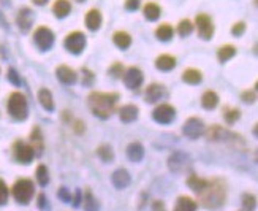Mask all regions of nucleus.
Masks as SVG:
<instances>
[{
    "label": "nucleus",
    "mask_w": 258,
    "mask_h": 211,
    "mask_svg": "<svg viewBox=\"0 0 258 211\" xmlns=\"http://www.w3.org/2000/svg\"><path fill=\"white\" fill-rule=\"evenodd\" d=\"M155 67H157L159 70H171L176 67V57L170 56V54H161V56L157 57V60H155Z\"/></svg>",
    "instance_id": "obj_18"
},
{
    "label": "nucleus",
    "mask_w": 258,
    "mask_h": 211,
    "mask_svg": "<svg viewBox=\"0 0 258 211\" xmlns=\"http://www.w3.org/2000/svg\"><path fill=\"white\" fill-rule=\"evenodd\" d=\"M196 27H198V35L201 38L209 40L214 35V24L212 19L208 15L201 13L196 16Z\"/></svg>",
    "instance_id": "obj_9"
},
{
    "label": "nucleus",
    "mask_w": 258,
    "mask_h": 211,
    "mask_svg": "<svg viewBox=\"0 0 258 211\" xmlns=\"http://www.w3.org/2000/svg\"><path fill=\"white\" fill-rule=\"evenodd\" d=\"M124 65L122 64H119V62H116V64H113L111 67H110V73L114 76V78H121L122 75H124Z\"/></svg>",
    "instance_id": "obj_40"
},
{
    "label": "nucleus",
    "mask_w": 258,
    "mask_h": 211,
    "mask_svg": "<svg viewBox=\"0 0 258 211\" xmlns=\"http://www.w3.org/2000/svg\"><path fill=\"white\" fill-rule=\"evenodd\" d=\"M241 99H242L244 102H247V104H252V102H255V99H257L255 90H254V89H252V90H250V89L245 90V92H242Z\"/></svg>",
    "instance_id": "obj_42"
},
{
    "label": "nucleus",
    "mask_w": 258,
    "mask_h": 211,
    "mask_svg": "<svg viewBox=\"0 0 258 211\" xmlns=\"http://www.w3.org/2000/svg\"><path fill=\"white\" fill-rule=\"evenodd\" d=\"M84 208L86 211H98V202L95 200V197L92 195V192H86L84 195Z\"/></svg>",
    "instance_id": "obj_33"
},
{
    "label": "nucleus",
    "mask_w": 258,
    "mask_h": 211,
    "mask_svg": "<svg viewBox=\"0 0 258 211\" xmlns=\"http://www.w3.org/2000/svg\"><path fill=\"white\" fill-rule=\"evenodd\" d=\"M175 211H196V202L190 197H179Z\"/></svg>",
    "instance_id": "obj_23"
},
{
    "label": "nucleus",
    "mask_w": 258,
    "mask_h": 211,
    "mask_svg": "<svg viewBox=\"0 0 258 211\" xmlns=\"http://www.w3.org/2000/svg\"><path fill=\"white\" fill-rule=\"evenodd\" d=\"M111 181L117 189H124L130 184V175L127 170H124V168H119V170L113 173Z\"/></svg>",
    "instance_id": "obj_15"
},
{
    "label": "nucleus",
    "mask_w": 258,
    "mask_h": 211,
    "mask_svg": "<svg viewBox=\"0 0 258 211\" xmlns=\"http://www.w3.org/2000/svg\"><path fill=\"white\" fill-rule=\"evenodd\" d=\"M119 99L117 92H92L87 99V105L91 111L101 119L110 118Z\"/></svg>",
    "instance_id": "obj_2"
},
{
    "label": "nucleus",
    "mask_w": 258,
    "mask_h": 211,
    "mask_svg": "<svg viewBox=\"0 0 258 211\" xmlns=\"http://www.w3.org/2000/svg\"><path fill=\"white\" fill-rule=\"evenodd\" d=\"M38 200H40V202H38V203H40V207H43V205H45V195H40V197H38Z\"/></svg>",
    "instance_id": "obj_49"
},
{
    "label": "nucleus",
    "mask_w": 258,
    "mask_h": 211,
    "mask_svg": "<svg viewBox=\"0 0 258 211\" xmlns=\"http://www.w3.org/2000/svg\"><path fill=\"white\" fill-rule=\"evenodd\" d=\"M33 40H35V43H37V46L40 48V50H43V51L49 50V48L52 46V43H54V34H52V30L49 27L40 26L37 30H35Z\"/></svg>",
    "instance_id": "obj_6"
},
{
    "label": "nucleus",
    "mask_w": 258,
    "mask_h": 211,
    "mask_svg": "<svg viewBox=\"0 0 258 211\" xmlns=\"http://www.w3.org/2000/svg\"><path fill=\"white\" fill-rule=\"evenodd\" d=\"M13 197L19 203H29L33 197V183L27 178L17 179L13 186Z\"/></svg>",
    "instance_id": "obj_4"
},
{
    "label": "nucleus",
    "mask_w": 258,
    "mask_h": 211,
    "mask_svg": "<svg viewBox=\"0 0 258 211\" xmlns=\"http://www.w3.org/2000/svg\"><path fill=\"white\" fill-rule=\"evenodd\" d=\"M127 156L130 160L133 162H140L143 159V156H145V148H143L141 143H130L129 148H127Z\"/></svg>",
    "instance_id": "obj_20"
},
{
    "label": "nucleus",
    "mask_w": 258,
    "mask_h": 211,
    "mask_svg": "<svg viewBox=\"0 0 258 211\" xmlns=\"http://www.w3.org/2000/svg\"><path fill=\"white\" fill-rule=\"evenodd\" d=\"M192 30H194V22H192L190 19H182L181 22H179V26H177V32H179V35H182V37H185V35L192 34Z\"/></svg>",
    "instance_id": "obj_35"
},
{
    "label": "nucleus",
    "mask_w": 258,
    "mask_h": 211,
    "mask_svg": "<svg viewBox=\"0 0 258 211\" xmlns=\"http://www.w3.org/2000/svg\"><path fill=\"white\" fill-rule=\"evenodd\" d=\"M76 2H84V0H76Z\"/></svg>",
    "instance_id": "obj_51"
},
{
    "label": "nucleus",
    "mask_w": 258,
    "mask_h": 211,
    "mask_svg": "<svg viewBox=\"0 0 258 211\" xmlns=\"http://www.w3.org/2000/svg\"><path fill=\"white\" fill-rule=\"evenodd\" d=\"M97 153H98V156H100V158L103 159L105 162H110V160L114 158L113 149H111V146H108V144H103V146H100Z\"/></svg>",
    "instance_id": "obj_37"
},
{
    "label": "nucleus",
    "mask_w": 258,
    "mask_h": 211,
    "mask_svg": "<svg viewBox=\"0 0 258 211\" xmlns=\"http://www.w3.org/2000/svg\"><path fill=\"white\" fill-rule=\"evenodd\" d=\"M13 154L17 162H21V164H29V162H32L33 159L35 151L31 144H27L24 141H16L13 144Z\"/></svg>",
    "instance_id": "obj_7"
},
{
    "label": "nucleus",
    "mask_w": 258,
    "mask_h": 211,
    "mask_svg": "<svg viewBox=\"0 0 258 211\" xmlns=\"http://www.w3.org/2000/svg\"><path fill=\"white\" fill-rule=\"evenodd\" d=\"M82 83L86 84V86H91V84L94 83V73L91 70L82 69Z\"/></svg>",
    "instance_id": "obj_41"
},
{
    "label": "nucleus",
    "mask_w": 258,
    "mask_h": 211,
    "mask_svg": "<svg viewBox=\"0 0 258 211\" xmlns=\"http://www.w3.org/2000/svg\"><path fill=\"white\" fill-rule=\"evenodd\" d=\"M31 140H32V144H31V146L33 148V151L37 149L38 153H41V151H43V137H41V132H40L38 127H35V129L32 130Z\"/></svg>",
    "instance_id": "obj_31"
},
{
    "label": "nucleus",
    "mask_w": 258,
    "mask_h": 211,
    "mask_svg": "<svg viewBox=\"0 0 258 211\" xmlns=\"http://www.w3.org/2000/svg\"><path fill=\"white\" fill-rule=\"evenodd\" d=\"M140 3H141V0H125V8L129 11H135L140 8Z\"/></svg>",
    "instance_id": "obj_44"
},
{
    "label": "nucleus",
    "mask_w": 258,
    "mask_h": 211,
    "mask_svg": "<svg viewBox=\"0 0 258 211\" xmlns=\"http://www.w3.org/2000/svg\"><path fill=\"white\" fill-rule=\"evenodd\" d=\"M32 2H33L35 5H45L48 0H32Z\"/></svg>",
    "instance_id": "obj_48"
},
{
    "label": "nucleus",
    "mask_w": 258,
    "mask_h": 211,
    "mask_svg": "<svg viewBox=\"0 0 258 211\" xmlns=\"http://www.w3.org/2000/svg\"><path fill=\"white\" fill-rule=\"evenodd\" d=\"M8 194H10L8 186L5 184V181L0 179V205L7 203V200H8Z\"/></svg>",
    "instance_id": "obj_39"
},
{
    "label": "nucleus",
    "mask_w": 258,
    "mask_h": 211,
    "mask_svg": "<svg viewBox=\"0 0 258 211\" xmlns=\"http://www.w3.org/2000/svg\"><path fill=\"white\" fill-rule=\"evenodd\" d=\"M182 132H184V134L187 135L189 138H198L200 135H203V132H205V124H203L201 119L190 118V119L185 121Z\"/></svg>",
    "instance_id": "obj_12"
},
{
    "label": "nucleus",
    "mask_w": 258,
    "mask_h": 211,
    "mask_svg": "<svg viewBox=\"0 0 258 211\" xmlns=\"http://www.w3.org/2000/svg\"><path fill=\"white\" fill-rule=\"evenodd\" d=\"M165 94H166L165 88L161 86V84L154 83V84H151V86L146 89V100L152 104V102H157L161 97H165Z\"/></svg>",
    "instance_id": "obj_17"
},
{
    "label": "nucleus",
    "mask_w": 258,
    "mask_h": 211,
    "mask_svg": "<svg viewBox=\"0 0 258 211\" xmlns=\"http://www.w3.org/2000/svg\"><path fill=\"white\" fill-rule=\"evenodd\" d=\"M81 129H82V123H76V130L81 132Z\"/></svg>",
    "instance_id": "obj_50"
},
{
    "label": "nucleus",
    "mask_w": 258,
    "mask_h": 211,
    "mask_svg": "<svg viewBox=\"0 0 258 211\" xmlns=\"http://www.w3.org/2000/svg\"><path fill=\"white\" fill-rule=\"evenodd\" d=\"M8 78L13 83H16V84H19V78H17V73L15 70H8Z\"/></svg>",
    "instance_id": "obj_46"
},
{
    "label": "nucleus",
    "mask_w": 258,
    "mask_h": 211,
    "mask_svg": "<svg viewBox=\"0 0 258 211\" xmlns=\"http://www.w3.org/2000/svg\"><path fill=\"white\" fill-rule=\"evenodd\" d=\"M138 118V106L135 105H125L121 108V119L124 123H131Z\"/></svg>",
    "instance_id": "obj_27"
},
{
    "label": "nucleus",
    "mask_w": 258,
    "mask_h": 211,
    "mask_svg": "<svg viewBox=\"0 0 258 211\" xmlns=\"http://www.w3.org/2000/svg\"><path fill=\"white\" fill-rule=\"evenodd\" d=\"M37 179H38V183L41 186H45L48 184V181H49V175H48V168L45 165H38L37 168Z\"/></svg>",
    "instance_id": "obj_38"
},
{
    "label": "nucleus",
    "mask_w": 258,
    "mask_h": 211,
    "mask_svg": "<svg viewBox=\"0 0 258 211\" xmlns=\"http://www.w3.org/2000/svg\"><path fill=\"white\" fill-rule=\"evenodd\" d=\"M219 104V95L217 92H214V90H206L205 94H203L201 97V105L206 108V110H212Z\"/></svg>",
    "instance_id": "obj_21"
},
{
    "label": "nucleus",
    "mask_w": 258,
    "mask_h": 211,
    "mask_svg": "<svg viewBox=\"0 0 258 211\" xmlns=\"http://www.w3.org/2000/svg\"><path fill=\"white\" fill-rule=\"evenodd\" d=\"M38 100H40V104H41V106L45 108V110L51 111L52 108H54V100H52L51 90H48V89H40V90H38Z\"/></svg>",
    "instance_id": "obj_25"
},
{
    "label": "nucleus",
    "mask_w": 258,
    "mask_h": 211,
    "mask_svg": "<svg viewBox=\"0 0 258 211\" xmlns=\"http://www.w3.org/2000/svg\"><path fill=\"white\" fill-rule=\"evenodd\" d=\"M59 197H61L64 202H71V195L68 194V191L65 188H61V191H59Z\"/></svg>",
    "instance_id": "obj_45"
},
{
    "label": "nucleus",
    "mask_w": 258,
    "mask_h": 211,
    "mask_svg": "<svg viewBox=\"0 0 258 211\" xmlns=\"http://www.w3.org/2000/svg\"><path fill=\"white\" fill-rule=\"evenodd\" d=\"M86 26L91 30H97L101 26V13L98 10H89L86 15Z\"/></svg>",
    "instance_id": "obj_19"
},
{
    "label": "nucleus",
    "mask_w": 258,
    "mask_h": 211,
    "mask_svg": "<svg viewBox=\"0 0 258 211\" xmlns=\"http://www.w3.org/2000/svg\"><path fill=\"white\" fill-rule=\"evenodd\" d=\"M59 81L64 83V84H73L76 81V71L73 69L67 67V65H61V67H57L56 70Z\"/></svg>",
    "instance_id": "obj_16"
},
{
    "label": "nucleus",
    "mask_w": 258,
    "mask_h": 211,
    "mask_svg": "<svg viewBox=\"0 0 258 211\" xmlns=\"http://www.w3.org/2000/svg\"><path fill=\"white\" fill-rule=\"evenodd\" d=\"M32 21H33V18H32L31 8H27V7L21 8L19 13H17V16H16V22H17V26H19V29L22 30V32H27V30L31 29Z\"/></svg>",
    "instance_id": "obj_14"
},
{
    "label": "nucleus",
    "mask_w": 258,
    "mask_h": 211,
    "mask_svg": "<svg viewBox=\"0 0 258 211\" xmlns=\"http://www.w3.org/2000/svg\"><path fill=\"white\" fill-rule=\"evenodd\" d=\"M152 210H154V211H165V205L161 203L160 200H157V202H154Z\"/></svg>",
    "instance_id": "obj_47"
},
{
    "label": "nucleus",
    "mask_w": 258,
    "mask_h": 211,
    "mask_svg": "<svg viewBox=\"0 0 258 211\" xmlns=\"http://www.w3.org/2000/svg\"><path fill=\"white\" fill-rule=\"evenodd\" d=\"M152 116H154L155 121H157V123H160V124H168V123H171V121L175 119L176 110H175V108H173L171 105L161 104V105H159V106L154 110Z\"/></svg>",
    "instance_id": "obj_11"
},
{
    "label": "nucleus",
    "mask_w": 258,
    "mask_h": 211,
    "mask_svg": "<svg viewBox=\"0 0 258 211\" xmlns=\"http://www.w3.org/2000/svg\"><path fill=\"white\" fill-rule=\"evenodd\" d=\"M113 41H114V45L119 46L121 50H127V48L131 45V37H130L127 32H122V30H119V32L114 34Z\"/></svg>",
    "instance_id": "obj_24"
},
{
    "label": "nucleus",
    "mask_w": 258,
    "mask_h": 211,
    "mask_svg": "<svg viewBox=\"0 0 258 211\" xmlns=\"http://www.w3.org/2000/svg\"><path fill=\"white\" fill-rule=\"evenodd\" d=\"M71 10V5L68 0H56L52 5V11L57 18H65Z\"/></svg>",
    "instance_id": "obj_22"
},
{
    "label": "nucleus",
    "mask_w": 258,
    "mask_h": 211,
    "mask_svg": "<svg viewBox=\"0 0 258 211\" xmlns=\"http://www.w3.org/2000/svg\"><path fill=\"white\" fill-rule=\"evenodd\" d=\"M143 13L147 18L149 21H157L160 18V13H161V8L159 7L157 3L154 2H149L145 5V10H143Z\"/></svg>",
    "instance_id": "obj_26"
},
{
    "label": "nucleus",
    "mask_w": 258,
    "mask_h": 211,
    "mask_svg": "<svg viewBox=\"0 0 258 211\" xmlns=\"http://www.w3.org/2000/svg\"><path fill=\"white\" fill-rule=\"evenodd\" d=\"M124 81L127 84L129 89H138L143 84V80H145V76H143V71L138 69V67H130L124 71Z\"/></svg>",
    "instance_id": "obj_10"
},
{
    "label": "nucleus",
    "mask_w": 258,
    "mask_h": 211,
    "mask_svg": "<svg viewBox=\"0 0 258 211\" xmlns=\"http://www.w3.org/2000/svg\"><path fill=\"white\" fill-rule=\"evenodd\" d=\"M226 198V186L222 179H206V184L198 192V200L205 208L215 210L224 205Z\"/></svg>",
    "instance_id": "obj_1"
},
{
    "label": "nucleus",
    "mask_w": 258,
    "mask_h": 211,
    "mask_svg": "<svg viewBox=\"0 0 258 211\" xmlns=\"http://www.w3.org/2000/svg\"><path fill=\"white\" fill-rule=\"evenodd\" d=\"M189 165V156H185L184 153H175L168 159V167L171 172H182L184 168H187Z\"/></svg>",
    "instance_id": "obj_13"
},
{
    "label": "nucleus",
    "mask_w": 258,
    "mask_h": 211,
    "mask_svg": "<svg viewBox=\"0 0 258 211\" xmlns=\"http://www.w3.org/2000/svg\"><path fill=\"white\" fill-rule=\"evenodd\" d=\"M187 184L190 186V189L192 191H195L196 194L200 192L203 188H205V184H206V179H203V178H198L195 176V175H192V176L187 179Z\"/></svg>",
    "instance_id": "obj_32"
},
{
    "label": "nucleus",
    "mask_w": 258,
    "mask_h": 211,
    "mask_svg": "<svg viewBox=\"0 0 258 211\" xmlns=\"http://www.w3.org/2000/svg\"><path fill=\"white\" fill-rule=\"evenodd\" d=\"M84 46H86V37L82 32H71L65 38V48L73 54H80Z\"/></svg>",
    "instance_id": "obj_8"
},
{
    "label": "nucleus",
    "mask_w": 258,
    "mask_h": 211,
    "mask_svg": "<svg viewBox=\"0 0 258 211\" xmlns=\"http://www.w3.org/2000/svg\"><path fill=\"white\" fill-rule=\"evenodd\" d=\"M182 80L185 83H190V84H198L203 80V75H201V71L196 69H187L184 71Z\"/></svg>",
    "instance_id": "obj_29"
},
{
    "label": "nucleus",
    "mask_w": 258,
    "mask_h": 211,
    "mask_svg": "<svg viewBox=\"0 0 258 211\" xmlns=\"http://www.w3.org/2000/svg\"><path fill=\"white\" fill-rule=\"evenodd\" d=\"M173 34H175V30H173V26H170V24H160L157 30H155V35L161 41H168L173 37Z\"/></svg>",
    "instance_id": "obj_28"
},
{
    "label": "nucleus",
    "mask_w": 258,
    "mask_h": 211,
    "mask_svg": "<svg viewBox=\"0 0 258 211\" xmlns=\"http://www.w3.org/2000/svg\"><path fill=\"white\" fill-rule=\"evenodd\" d=\"M7 108L8 113L17 121H22L27 118L29 113V106H27V99L26 95L21 92H13L10 94L8 102H7Z\"/></svg>",
    "instance_id": "obj_3"
},
{
    "label": "nucleus",
    "mask_w": 258,
    "mask_h": 211,
    "mask_svg": "<svg viewBox=\"0 0 258 211\" xmlns=\"http://www.w3.org/2000/svg\"><path fill=\"white\" fill-rule=\"evenodd\" d=\"M244 30H245V24L244 22H236L235 26L231 27V34L238 37V35H242L244 34Z\"/></svg>",
    "instance_id": "obj_43"
},
{
    "label": "nucleus",
    "mask_w": 258,
    "mask_h": 211,
    "mask_svg": "<svg viewBox=\"0 0 258 211\" xmlns=\"http://www.w3.org/2000/svg\"><path fill=\"white\" fill-rule=\"evenodd\" d=\"M257 205V198L254 194H244L242 197V211H254Z\"/></svg>",
    "instance_id": "obj_34"
},
{
    "label": "nucleus",
    "mask_w": 258,
    "mask_h": 211,
    "mask_svg": "<svg viewBox=\"0 0 258 211\" xmlns=\"http://www.w3.org/2000/svg\"><path fill=\"white\" fill-rule=\"evenodd\" d=\"M206 137H208V140H212V141H235V143L241 141L239 135L231 134L230 130H225L224 127H220V125H212L211 129H208Z\"/></svg>",
    "instance_id": "obj_5"
},
{
    "label": "nucleus",
    "mask_w": 258,
    "mask_h": 211,
    "mask_svg": "<svg viewBox=\"0 0 258 211\" xmlns=\"http://www.w3.org/2000/svg\"><path fill=\"white\" fill-rule=\"evenodd\" d=\"M224 116H225V121L228 124H233L235 121H238L239 118H241V111L236 110V108H226V110H224Z\"/></svg>",
    "instance_id": "obj_36"
},
{
    "label": "nucleus",
    "mask_w": 258,
    "mask_h": 211,
    "mask_svg": "<svg viewBox=\"0 0 258 211\" xmlns=\"http://www.w3.org/2000/svg\"><path fill=\"white\" fill-rule=\"evenodd\" d=\"M235 54H236V48L235 46H233V45H225L217 51V57H219L220 62H225V60L231 59Z\"/></svg>",
    "instance_id": "obj_30"
}]
</instances>
